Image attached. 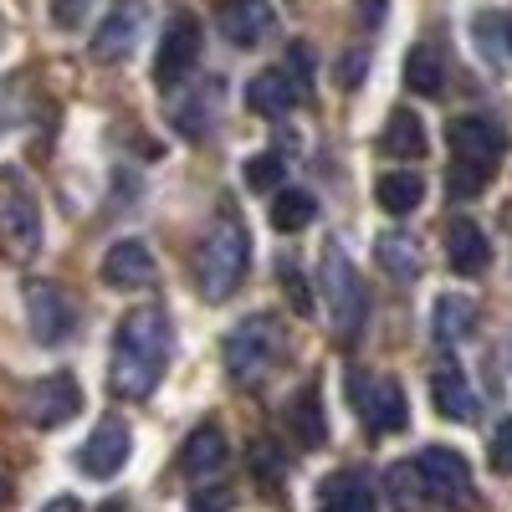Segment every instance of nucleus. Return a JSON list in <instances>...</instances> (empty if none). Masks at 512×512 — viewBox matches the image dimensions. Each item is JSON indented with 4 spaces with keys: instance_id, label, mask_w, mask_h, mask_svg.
Masks as SVG:
<instances>
[{
    "instance_id": "30",
    "label": "nucleus",
    "mask_w": 512,
    "mask_h": 512,
    "mask_svg": "<svg viewBox=\"0 0 512 512\" xmlns=\"http://www.w3.org/2000/svg\"><path fill=\"white\" fill-rule=\"evenodd\" d=\"M487 190V169H477V164H451V195L456 200H477Z\"/></svg>"
},
{
    "instance_id": "42",
    "label": "nucleus",
    "mask_w": 512,
    "mask_h": 512,
    "mask_svg": "<svg viewBox=\"0 0 512 512\" xmlns=\"http://www.w3.org/2000/svg\"><path fill=\"white\" fill-rule=\"evenodd\" d=\"M507 52H512V16H507Z\"/></svg>"
},
{
    "instance_id": "7",
    "label": "nucleus",
    "mask_w": 512,
    "mask_h": 512,
    "mask_svg": "<svg viewBox=\"0 0 512 512\" xmlns=\"http://www.w3.org/2000/svg\"><path fill=\"white\" fill-rule=\"evenodd\" d=\"M26 323L36 344H62L77 328V303L57 287V282H31L26 287Z\"/></svg>"
},
{
    "instance_id": "9",
    "label": "nucleus",
    "mask_w": 512,
    "mask_h": 512,
    "mask_svg": "<svg viewBox=\"0 0 512 512\" xmlns=\"http://www.w3.org/2000/svg\"><path fill=\"white\" fill-rule=\"evenodd\" d=\"M134 456V431L118 420V415H108L98 431L82 441V451H77V466L88 477H98V482H108V477H118L123 472V461Z\"/></svg>"
},
{
    "instance_id": "43",
    "label": "nucleus",
    "mask_w": 512,
    "mask_h": 512,
    "mask_svg": "<svg viewBox=\"0 0 512 512\" xmlns=\"http://www.w3.org/2000/svg\"><path fill=\"white\" fill-rule=\"evenodd\" d=\"M0 497H6V477H0Z\"/></svg>"
},
{
    "instance_id": "18",
    "label": "nucleus",
    "mask_w": 512,
    "mask_h": 512,
    "mask_svg": "<svg viewBox=\"0 0 512 512\" xmlns=\"http://www.w3.org/2000/svg\"><path fill=\"white\" fill-rule=\"evenodd\" d=\"M477 328V303L472 297H461V292H441L436 297V313H431V333H436V344H461V338H472Z\"/></svg>"
},
{
    "instance_id": "31",
    "label": "nucleus",
    "mask_w": 512,
    "mask_h": 512,
    "mask_svg": "<svg viewBox=\"0 0 512 512\" xmlns=\"http://www.w3.org/2000/svg\"><path fill=\"white\" fill-rule=\"evenodd\" d=\"M390 492L400 497V507L410 512L420 497H425V487H420V472H415V461H400L395 472H390Z\"/></svg>"
},
{
    "instance_id": "27",
    "label": "nucleus",
    "mask_w": 512,
    "mask_h": 512,
    "mask_svg": "<svg viewBox=\"0 0 512 512\" xmlns=\"http://www.w3.org/2000/svg\"><path fill=\"white\" fill-rule=\"evenodd\" d=\"M318 216V200L308 195V190H277V200H272V226L282 231V236H292V231H303L308 221Z\"/></svg>"
},
{
    "instance_id": "1",
    "label": "nucleus",
    "mask_w": 512,
    "mask_h": 512,
    "mask_svg": "<svg viewBox=\"0 0 512 512\" xmlns=\"http://www.w3.org/2000/svg\"><path fill=\"white\" fill-rule=\"evenodd\" d=\"M175 354V328H169L164 308H134L118 333H113V364H108V384L118 400H149L159 390V379Z\"/></svg>"
},
{
    "instance_id": "23",
    "label": "nucleus",
    "mask_w": 512,
    "mask_h": 512,
    "mask_svg": "<svg viewBox=\"0 0 512 512\" xmlns=\"http://www.w3.org/2000/svg\"><path fill=\"white\" fill-rule=\"evenodd\" d=\"M287 425H292V436H297V446H303V451H318V446L328 441V415H323L318 390H303V395L292 400Z\"/></svg>"
},
{
    "instance_id": "21",
    "label": "nucleus",
    "mask_w": 512,
    "mask_h": 512,
    "mask_svg": "<svg viewBox=\"0 0 512 512\" xmlns=\"http://www.w3.org/2000/svg\"><path fill=\"white\" fill-rule=\"evenodd\" d=\"M374 251H379V267L390 272L395 282H415L420 267H425V251H420V241L410 231H384L374 241Z\"/></svg>"
},
{
    "instance_id": "20",
    "label": "nucleus",
    "mask_w": 512,
    "mask_h": 512,
    "mask_svg": "<svg viewBox=\"0 0 512 512\" xmlns=\"http://www.w3.org/2000/svg\"><path fill=\"white\" fill-rule=\"evenodd\" d=\"M297 103V82L287 72H256L246 82V108L262 113V118H282Z\"/></svg>"
},
{
    "instance_id": "40",
    "label": "nucleus",
    "mask_w": 512,
    "mask_h": 512,
    "mask_svg": "<svg viewBox=\"0 0 512 512\" xmlns=\"http://www.w3.org/2000/svg\"><path fill=\"white\" fill-rule=\"evenodd\" d=\"M359 6H364V26H374L384 16V0H359Z\"/></svg>"
},
{
    "instance_id": "14",
    "label": "nucleus",
    "mask_w": 512,
    "mask_h": 512,
    "mask_svg": "<svg viewBox=\"0 0 512 512\" xmlns=\"http://www.w3.org/2000/svg\"><path fill=\"white\" fill-rule=\"evenodd\" d=\"M139 31H144V6H113L108 16H103V26L93 31V57L98 62H123L128 52L139 47Z\"/></svg>"
},
{
    "instance_id": "25",
    "label": "nucleus",
    "mask_w": 512,
    "mask_h": 512,
    "mask_svg": "<svg viewBox=\"0 0 512 512\" xmlns=\"http://www.w3.org/2000/svg\"><path fill=\"white\" fill-rule=\"evenodd\" d=\"M379 149H384V154H395V159H420V154H425V123H420V113L395 108L390 123H384Z\"/></svg>"
},
{
    "instance_id": "8",
    "label": "nucleus",
    "mask_w": 512,
    "mask_h": 512,
    "mask_svg": "<svg viewBox=\"0 0 512 512\" xmlns=\"http://www.w3.org/2000/svg\"><path fill=\"white\" fill-rule=\"evenodd\" d=\"M200 62V21L195 16H175L164 26V41H159V57H154V82L159 88H175V82H185Z\"/></svg>"
},
{
    "instance_id": "24",
    "label": "nucleus",
    "mask_w": 512,
    "mask_h": 512,
    "mask_svg": "<svg viewBox=\"0 0 512 512\" xmlns=\"http://www.w3.org/2000/svg\"><path fill=\"white\" fill-rule=\"evenodd\" d=\"M420 195H425V180L415 169H390V175H379V185H374L379 210H390V216H410L420 205Z\"/></svg>"
},
{
    "instance_id": "11",
    "label": "nucleus",
    "mask_w": 512,
    "mask_h": 512,
    "mask_svg": "<svg viewBox=\"0 0 512 512\" xmlns=\"http://www.w3.org/2000/svg\"><path fill=\"white\" fill-rule=\"evenodd\" d=\"M451 149H456L461 164H477V169H487V175H492V164L507 149V134H502L492 118H456L451 123Z\"/></svg>"
},
{
    "instance_id": "39",
    "label": "nucleus",
    "mask_w": 512,
    "mask_h": 512,
    "mask_svg": "<svg viewBox=\"0 0 512 512\" xmlns=\"http://www.w3.org/2000/svg\"><path fill=\"white\" fill-rule=\"evenodd\" d=\"M41 512H82V502H77V497H52Z\"/></svg>"
},
{
    "instance_id": "16",
    "label": "nucleus",
    "mask_w": 512,
    "mask_h": 512,
    "mask_svg": "<svg viewBox=\"0 0 512 512\" xmlns=\"http://www.w3.org/2000/svg\"><path fill=\"white\" fill-rule=\"evenodd\" d=\"M359 405H364V420H369V431H405V395H400V384L395 379H359Z\"/></svg>"
},
{
    "instance_id": "38",
    "label": "nucleus",
    "mask_w": 512,
    "mask_h": 512,
    "mask_svg": "<svg viewBox=\"0 0 512 512\" xmlns=\"http://www.w3.org/2000/svg\"><path fill=\"white\" fill-rule=\"evenodd\" d=\"M251 461H262V472H267V482H277V477H282V466H277L272 446H251Z\"/></svg>"
},
{
    "instance_id": "13",
    "label": "nucleus",
    "mask_w": 512,
    "mask_h": 512,
    "mask_svg": "<svg viewBox=\"0 0 512 512\" xmlns=\"http://www.w3.org/2000/svg\"><path fill=\"white\" fill-rule=\"evenodd\" d=\"M216 26H221V36L231 41V47H262V41L272 36V26H277V16H272L267 0H226Z\"/></svg>"
},
{
    "instance_id": "22",
    "label": "nucleus",
    "mask_w": 512,
    "mask_h": 512,
    "mask_svg": "<svg viewBox=\"0 0 512 512\" xmlns=\"http://www.w3.org/2000/svg\"><path fill=\"white\" fill-rule=\"evenodd\" d=\"M431 395H436V410H441L446 420H472V415H477L472 384H466V374L451 369V364H441V369L431 374Z\"/></svg>"
},
{
    "instance_id": "41",
    "label": "nucleus",
    "mask_w": 512,
    "mask_h": 512,
    "mask_svg": "<svg viewBox=\"0 0 512 512\" xmlns=\"http://www.w3.org/2000/svg\"><path fill=\"white\" fill-rule=\"evenodd\" d=\"M98 512H123V502H103V507H98Z\"/></svg>"
},
{
    "instance_id": "32",
    "label": "nucleus",
    "mask_w": 512,
    "mask_h": 512,
    "mask_svg": "<svg viewBox=\"0 0 512 512\" xmlns=\"http://www.w3.org/2000/svg\"><path fill=\"white\" fill-rule=\"evenodd\" d=\"M98 6H103V0H52V16H57V26H62V31H77V26L88 21Z\"/></svg>"
},
{
    "instance_id": "26",
    "label": "nucleus",
    "mask_w": 512,
    "mask_h": 512,
    "mask_svg": "<svg viewBox=\"0 0 512 512\" xmlns=\"http://www.w3.org/2000/svg\"><path fill=\"white\" fill-rule=\"evenodd\" d=\"M216 93H221L216 82H205V88H195L190 98H180L175 108H169V123H175L185 139H200V134H205V123H210V113H216V108H210V103H216Z\"/></svg>"
},
{
    "instance_id": "5",
    "label": "nucleus",
    "mask_w": 512,
    "mask_h": 512,
    "mask_svg": "<svg viewBox=\"0 0 512 512\" xmlns=\"http://www.w3.org/2000/svg\"><path fill=\"white\" fill-rule=\"evenodd\" d=\"M41 236H47V226H41L36 195L26 190L21 175H6V190H0V241H6L16 262H31L41 251Z\"/></svg>"
},
{
    "instance_id": "17",
    "label": "nucleus",
    "mask_w": 512,
    "mask_h": 512,
    "mask_svg": "<svg viewBox=\"0 0 512 512\" xmlns=\"http://www.w3.org/2000/svg\"><path fill=\"white\" fill-rule=\"evenodd\" d=\"M446 256H451V267H456L461 277H482V272L492 267V241H487L482 226L456 221L451 236H446Z\"/></svg>"
},
{
    "instance_id": "2",
    "label": "nucleus",
    "mask_w": 512,
    "mask_h": 512,
    "mask_svg": "<svg viewBox=\"0 0 512 512\" xmlns=\"http://www.w3.org/2000/svg\"><path fill=\"white\" fill-rule=\"evenodd\" d=\"M251 272V246H246V231L236 221H221L210 226L200 251H195V287L205 303H226V297L246 282Z\"/></svg>"
},
{
    "instance_id": "37",
    "label": "nucleus",
    "mask_w": 512,
    "mask_h": 512,
    "mask_svg": "<svg viewBox=\"0 0 512 512\" xmlns=\"http://www.w3.org/2000/svg\"><path fill=\"white\" fill-rule=\"evenodd\" d=\"M364 67H369V52L354 47V52L344 57V72H338V82H344V88H359V82H364Z\"/></svg>"
},
{
    "instance_id": "15",
    "label": "nucleus",
    "mask_w": 512,
    "mask_h": 512,
    "mask_svg": "<svg viewBox=\"0 0 512 512\" xmlns=\"http://www.w3.org/2000/svg\"><path fill=\"white\" fill-rule=\"evenodd\" d=\"M226 456H231L226 431H221L216 420H205V425H195V431L185 436V446H180V472L185 477H216L221 466H226Z\"/></svg>"
},
{
    "instance_id": "3",
    "label": "nucleus",
    "mask_w": 512,
    "mask_h": 512,
    "mask_svg": "<svg viewBox=\"0 0 512 512\" xmlns=\"http://www.w3.org/2000/svg\"><path fill=\"white\" fill-rule=\"evenodd\" d=\"M282 354V323L272 313H256V318H241L231 333H226V344H221V364L236 384H256V379H267L272 364Z\"/></svg>"
},
{
    "instance_id": "28",
    "label": "nucleus",
    "mask_w": 512,
    "mask_h": 512,
    "mask_svg": "<svg viewBox=\"0 0 512 512\" xmlns=\"http://www.w3.org/2000/svg\"><path fill=\"white\" fill-rule=\"evenodd\" d=\"M441 82H446V72H441V57H436L431 47H415V52L405 57V88H410V93L436 98Z\"/></svg>"
},
{
    "instance_id": "36",
    "label": "nucleus",
    "mask_w": 512,
    "mask_h": 512,
    "mask_svg": "<svg viewBox=\"0 0 512 512\" xmlns=\"http://www.w3.org/2000/svg\"><path fill=\"white\" fill-rule=\"evenodd\" d=\"M308 67H313L308 47H292V52H287V77L297 82V93H308Z\"/></svg>"
},
{
    "instance_id": "33",
    "label": "nucleus",
    "mask_w": 512,
    "mask_h": 512,
    "mask_svg": "<svg viewBox=\"0 0 512 512\" xmlns=\"http://www.w3.org/2000/svg\"><path fill=\"white\" fill-rule=\"evenodd\" d=\"M282 287H287V297H292L297 318H308V313H313V292H308L303 277H297V267H282Z\"/></svg>"
},
{
    "instance_id": "6",
    "label": "nucleus",
    "mask_w": 512,
    "mask_h": 512,
    "mask_svg": "<svg viewBox=\"0 0 512 512\" xmlns=\"http://www.w3.org/2000/svg\"><path fill=\"white\" fill-rule=\"evenodd\" d=\"M415 472H420V487H425L431 502H441V507H466V502H472V466H466L461 451L425 446L415 456Z\"/></svg>"
},
{
    "instance_id": "19",
    "label": "nucleus",
    "mask_w": 512,
    "mask_h": 512,
    "mask_svg": "<svg viewBox=\"0 0 512 512\" xmlns=\"http://www.w3.org/2000/svg\"><path fill=\"white\" fill-rule=\"evenodd\" d=\"M318 512H379V497L364 477L354 472H338L318 487Z\"/></svg>"
},
{
    "instance_id": "10",
    "label": "nucleus",
    "mask_w": 512,
    "mask_h": 512,
    "mask_svg": "<svg viewBox=\"0 0 512 512\" xmlns=\"http://www.w3.org/2000/svg\"><path fill=\"white\" fill-rule=\"evenodd\" d=\"M82 395H77V379L72 374H47V379H36L31 384V395H26V420L31 425H67L77 415Z\"/></svg>"
},
{
    "instance_id": "35",
    "label": "nucleus",
    "mask_w": 512,
    "mask_h": 512,
    "mask_svg": "<svg viewBox=\"0 0 512 512\" xmlns=\"http://www.w3.org/2000/svg\"><path fill=\"white\" fill-rule=\"evenodd\" d=\"M231 502H236V492L231 487H216V492H200L190 502V512H231Z\"/></svg>"
},
{
    "instance_id": "29",
    "label": "nucleus",
    "mask_w": 512,
    "mask_h": 512,
    "mask_svg": "<svg viewBox=\"0 0 512 512\" xmlns=\"http://www.w3.org/2000/svg\"><path fill=\"white\" fill-rule=\"evenodd\" d=\"M241 180H246V190H282L287 185V164L277 154H256V159H246Z\"/></svg>"
},
{
    "instance_id": "34",
    "label": "nucleus",
    "mask_w": 512,
    "mask_h": 512,
    "mask_svg": "<svg viewBox=\"0 0 512 512\" xmlns=\"http://www.w3.org/2000/svg\"><path fill=\"white\" fill-rule=\"evenodd\" d=\"M492 466L512 477V420H502L497 436H492Z\"/></svg>"
},
{
    "instance_id": "12",
    "label": "nucleus",
    "mask_w": 512,
    "mask_h": 512,
    "mask_svg": "<svg viewBox=\"0 0 512 512\" xmlns=\"http://www.w3.org/2000/svg\"><path fill=\"white\" fill-rule=\"evenodd\" d=\"M103 282L113 287V292H139V287H149L154 282V256H149V246L144 241H113L108 251H103Z\"/></svg>"
},
{
    "instance_id": "4",
    "label": "nucleus",
    "mask_w": 512,
    "mask_h": 512,
    "mask_svg": "<svg viewBox=\"0 0 512 512\" xmlns=\"http://www.w3.org/2000/svg\"><path fill=\"white\" fill-rule=\"evenodd\" d=\"M323 297H328V313H333L338 333H359L364 328V313H369L364 277L354 272V262L333 241L323 246Z\"/></svg>"
}]
</instances>
